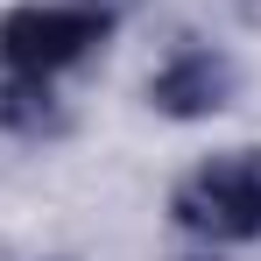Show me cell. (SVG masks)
<instances>
[{
    "label": "cell",
    "mask_w": 261,
    "mask_h": 261,
    "mask_svg": "<svg viewBox=\"0 0 261 261\" xmlns=\"http://www.w3.org/2000/svg\"><path fill=\"white\" fill-rule=\"evenodd\" d=\"M170 212L184 233H205V240H254L261 233V148H240L226 163H205L198 176H184Z\"/></svg>",
    "instance_id": "1"
},
{
    "label": "cell",
    "mask_w": 261,
    "mask_h": 261,
    "mask_svg": "<svg viewBox=\"0 0 261 261\" xmlns=\"http://www.w3.org/2000/svg\"><path fill=\"white\" fill-rule=\"evenodd\" d=\"M106 29H113L106 7H14L0 21V64L29 78H57L106 43Z\"/></svg>",
    "instance_id": "2"
},
{
    "label": "cell",
    "mask_w": 261,
    "mask_h": 261,
    "mask_svg": "<svg viewBox=\"0 0 261 261\" xmlns=\"http://www.w3.org/2000/svg\"><path fill=\"white\" fill-rule=\"evenodd\" d=\"M148 99H155V113H170V120H205V113H219L226 99H233V64L219 57V49L205 43H184L148 78Z\"/></svg>",
    "instance_id": "3"
},
{
    "label": "cell",
    "mask_w": 261,
    "mask_h": 261,
    "mask_svg": "<svg viewBox=\"0 0 261 261\" xmlns=\"http://www.w3.org/2000/svg\"><path fill=\"white\" fill-rule=\"evenodd\" d=\"M0 127H14V134H57L64 127V106L49 99V78L14 71V78L0 85Z\"/></svg>",
    "instance_id": "4"
}]
</instances>
